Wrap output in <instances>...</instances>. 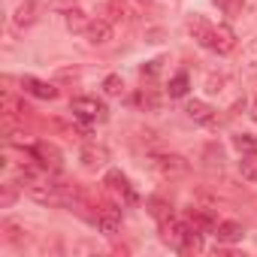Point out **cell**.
<instances>
[{"mask_svg": "<svg viewBox=\"0 0 257 257\" xmlns=\"http://www.w3.org/2000/svg\"><path fill=\"white\" fill-rule=\"evenodd\" d=\"M146 161H149V170L161 179H182L191 170V164L182 155H173V152H158V155H149Z\"/></svg>", "mask_w": 257, "mask_h": 257, "instance_id": "2", "label": "cell"}, {"mask_svg": "<svg viewBox=\"0 0 257 257\" xmlns=\"http://www.w3.org/2000/svg\"><path fill=\"white\" fill-rule=\"evenodd\" d=\"M188 224H191L194 230H200V233H215V227H218V218H215L209 209H200V206H194V209L188 212Z\"/></svg>", "mask_w": 257, "mask_h": 257, "instance_id": "12", "label": "cell"}, {"mask_svg": "<svg viewBox=\"0 0 257 257\" xmlns=\"http://www.w3.org/2000/svg\"><path fill=\"white\" fill-rule=\"evenodd\" d=\"M0 230H4V239H10V242H22L25 236V227H19V224H13V221H4L0 224Z\"/></svg>", "mask_w": 257, "mask_h": 257, "instance_id": "24", "label": "cell"}, {"mask_svg": "<svg viewBox=\"0 0 257 257\" xmlns=\"http://www.w3.org/2000/svg\"><path fill=\"white\" fill-rule=\"evenodd\" d=\"M22 91L31 94V97H40V100H55L58 97V88L43 82V79H34V76H22Z\"/></svg>", "mask_w": 257, "mask_h": 257, "instance_id": "11", "label": "cell"}, {"mask_svg": "<svg viewBox=\"0 0 257 257\" xmlns=\"http://www.w3.org/2000/svg\"><path fill=\"white\" fill-rule=\"evenodd\" d=\"M200 152L209 158V161H203L206 167H218V170L224 167V152H221V146H218V143H209V146H203Z\"/></svg>", "mask_w": 257, "mask_h": 257, "instance_id": "22", "label": "cell"}, {"mask_svg": "<svg viewBox=\"0 0 257 257\" xmlns=\"http://www.w3.org/2000/svg\"><path fill=\"white\" fill-rule=\"evenodd\" d=\"M28 155H31L46 173H61V170H64V155H61V149H58L55 143H49V140L34 143V146L28 149Z\"/></svg>", "mask_w": 257, "mask_h": 257, "instance_id": "4", "label": "cell"}, {"mask_svg": "<svg viewBox=\"0 0 257 257\" xmlns=\"http://www.w3.org/2000/svg\"><path fill=\"white\" fill-rule=\"evenodd\" d=\"M146 209H149L158 221L173 218V206H170V200H164V197H149V200H146Z\"/></svg>", "mask_w": 257, "mask_h": 257, "instance_id": "17", "label": "cell"}, {"mask_svg": "<svg viewBox=\"0 0 257 257\" xmlns=\"http://www.w3.org/2000/svg\"><path fill=\"white\" fill-rule=\"evenodd\" d=\"M254 121H257V103H254Z\"/></svg>", "mask_w": 257, "mask_h": 257, "instance_id": "31", "label": "cell"}, {"mask_svg": "<svg viewBox=\"0 0 257 257\" xmlns=\"http://www.w3.org/2000/svg\"><path fill=\"white\" fill-rule=\"evenodd\" d=\"M70 112H73V118L82 121V124H100V121L109 118L106 103L97 100V97H88V94H85V97H73V100H70Z\"/></svg>", "mask_w": 257, "mask_h": 257, "instance_id": "3", "label": "cell"}, {"mask_svg": "<svg viewBox=\"0 0 257 257\" xmlns=\"http://www.w3.org/2000/svg\"><path fill=\"white\" fill-rule=\"evenodd\" d=\"M131 4H134V10H146V7L152 4V0H131Z\"/></svg>", "mask_w": 257, "mask_h": 257, "instance_id": "30", "label": "cell"}, {"mask_svg": "<svg viewBox=\"0 0 257 257\" xmlns=\"http://www.w3.org/2000/svg\"><path fill=\"white\" fill-rule=\"evenodd\" d=\"M212 4H218L227 16H233V13H236V7H239V0H212Z\"/></svg>", "mask_w": 257, "mask_h": 257, "instance_id": "28", "label": "cell"}, {"mask_svg": "<svg viewBox=\"0 0 257 257\" xmlns=\"http://www.w3.org/2000/svg\"><path fill=\"white\" fill-rule=\"evenodd\" d=\"M94 224H97L100 233L112 236V233L121 227V206L112 203V200H100L97 209H94Z\"/></svg>", "mask_w": 257, "mask_h": 257, "instance_id": "5", "label": "cell"}, {"mask_svg": "<svg viewBox=\"0 0 257 257\" xmlns=\"http://www.w3.org/2000/svg\"><path fill=\"white\" fill-rule=\"evenodd\" d=\"M64 25H67V31H70V34H82V37H85V31H88L91 19H88V13H82V10L76 7V10H70V13L64 16Z\"/></svg>", "mask_w": 257, "mask_h": 257, "instance_id": "14", "label": "cell"}, {"mask_svg": "<svg viewBox=\"0 0 257 257\" xmlns=\"http://www.w3.org/2000/svg\"><path fill=\"white\" fill-rule=\"evenodd\" d=\"M242 73L245 76H257V37H251L242 49Z\"/></svg>", "mask_w": 257, "mask_h": 257, "instance_id": "16", "label": "cell"}, {"mask_svg": "<svg viewBox=\"0 0 257 257\" xmlns=\"http://www.w3.org/2000/svg\"><path fill=\"white\" fill-rule=\"evenodd\" d=\"M85 40L91 46H106L112 40V22L109 19H91V25L85 31Z\"/></svg>", "mask_w": 257, "mask_h": 257, "instance_id": "10", "label": "cell"}, {"mask_svg": "<svg viewBox=\"0 0 257 257\" xmlns=\"http://www.w3.org/2000/svg\"><path fill=\"white\" fill-rule=\"evenodd\" d=\"M103 94H106V97H124V79H121L118 73H109V76L103 79Z\"/></svg>", "mask_w": 257, "mask_h": 257, "instance_id": "20", "label": "cell"}, {"mask_svg": "<svg viewBox=\"0 0 257 257\" xmlns=\"http://www.w3.org/2000/svg\"><path fill=\"white\" fill-rule=\"evenodd\" d=\"M185 112H188V118H191L194 124H203V127H215V124L221 121L218 109L209 106V103H203V100H188Z\"/></svg>", "mask_w": 257, "mask_h": 257, "instance_id": "7", "label": "cell"}, {"mask_svg": "<svg viewBox=\"0 0 257 257\" xmlns=\"http://www.w3.org/2000/svg\"><path fill=\"white\" fill-rule=\"evenodd\" d=\"M103 185H106V191H109L112 197H118L121 203H137V200H140V194L134 191L131 179H127L124 173H118V170H109L106 179H103Z\"/></svg>", "mask_w": 257, "mask_h": 257, "instance_id": "6", "label": "cell"}, {"mask_svg": "<svg viewBox=\"0 0 257 257\" xmlns=\"http://www.w3.org/2000/svg\"><path fill=\"white\" fill-rule=\"evenodd\" d=\"M79 158H82V167H85V170H100V167L109 161V152H106V146H100V143H88V140H85Z\"/></svg>", "mask_w": 257, "mask_h": 257, "instance_id": "9", "label": "cell"}, {"mask_svg": "<svg viewBox=\"0 0 257 257\" xmlns=\"http://www.w3.org/2000/svg\"><path fill=\"white\" fill-rule=\"evenodd\" d=\"M49 10H55V13L67 16L70 10H76V0H49Z\"/></svg>", "mask_w": 257, "mask_h": 257, "instance_id": "27", "label": "cell"}, {"mask_svg": "<svg viewBox=\"0 0 257 257\" xmlns=\"http://www.w3.org/2000/svg\"><path fill=\"white\" fill-rule=\"evenodd\" d=\"M233 149L239 155H257V137L254 134H236L233 137Z\"/></svg>", "mask_w": 257, "mask_h": 257, "instance_id": "19", "label": "cell"}, {"mask_svg": "<svg viewBox=\"0 0 257 257\" xmlns=\"http://www.w3.org/2000/svg\"><path fill=\"white\" fill-rule=\"evenodd\" d=\"M40 13H43V4H40V0H25V4L16 10V16H13V28H16V31L34 28V25L40 22Z\"/></svg>", "mask_w": 257, "mask_h": 257, "instance_id": "8", "label": "cell"}, {"mask_svg": "<svg viewBox=\"0 0 257 257\" xmlns=\"http://www.w3.org/2000/svg\"><path fill=\"white\" fill-rule=\"evenodd\" d=\"M106 19L112 25L127 22V19H131V0H109V4H106Z\"/></svg>", "mask_w": 257, "mask_h": 257, "instance_id": "15", "label": "cell"}, {"mask_svg": "<svg viewBox=\"0 0 257 257\" xmlns=\"http://www.w3.org/2000/svg\"><path fill=\"white\" fill-rule=\"evenodd\" d=\"M16 197H19L16 185H4V197H0V209H10V206L16 203Z\"/></svg>", "mask_w": 257, "mask_h": 257, "instance_id": "26", "label": "cell"}, {"mask_svg": "<svg viewBox=\"0 0 257 257\" xmlns=\"http://www.w3.org/2000/svg\"><path fill=\"white\" fill-rule=\"evenodd\" d=\"M239 173H242V179L257 182V155H242V161H239Z\"/></svg>", "mask_w": 257, "mask_h": 257, "instance_id": "23", "label": "cell"}, {"mask_svg": "<svg viewBox=\"0 0 257 257\" xmlns=\"http://www.w3.org/2000/svg\"><path fill=\"white\" fill-rule=\"evenodd\" d=\"M215 236H218V242H227V245H233V242H242L245 230H242V224H239V221H218V227H215Z\"/></svg>", "mask_w": 257, "mask_h": 257, "instance_id": "13", "label": "cell"}, {"mask_svg": "<svg viewBox=\"0 0 257 257\" xmlns=\"http://www.w3.org/2000/svg\"><path fill=\"white\" fill-rule=\"evenodd\" d=\"M188 31H191V37H194L203 49H209V52H215V55H230V52L236 49V34H233L230 25H212V22H206L203 16H194V19L188 22Z\"/></svg>", "mask_w": 257, "mask_h": 257, "instance_id": "1", "label": "cell"}, {"mask_svg": "<svg viewBox=\"0 0 257 257\" xmlns=\"http://www.w3.org/2000/svg\"><path fill=\"white\" fill-rule=\"evenodd\" d=\"M158 70H161V61H149V67H143L140 73H143V76H155Z\"/></svg>", "mask_w": 257, "mask_h": 257, "instance_id": "29", "label": "cell"}, {"mask_svg": "<svg viewBox=\"0 0 257 257\" xmlns=\"http://www.w3.org/2000/svg\"><path fill=\"white\" fill-rule=\"evenodd\" d=\"M4 109H7V115H10V118H22V121H25V118H28V112H31V109H28L19 97H13V94H4Z\"/></svg>", "mask_w": 257, "mask_h": 257, "instance_id": "18", "label": "cell"}, {"mask_svg": "<svg viewBox=\"0 0 257 257\" xmlns=\"http://www.w3.org/2000/svg\"><path fill=\"white\" fill-rule=\"evenodd\" d=\"M188 85H191V82H188V73H176V76L170 79V85H167V94H170V97H185V94H188Z\"/></svg>", "mask_w": 257, "mask_h": 257, "instance_id": "21", "label": "cell"}, {"mask_svg": "<svg viewBox=\"0 0 257 257\" xmlns=\"http://www.w3.org/2000/svg\"><path fill=\"white\" fill-rule=\"evenodd\" d=\"M137 103H140V106H146V109H155V106H158V97H155V91H152V88H143V91L137 94Z\"/></svg>", "mask_w": 257, "mask_h": 257, "instance_id": "25", "label": "cell"}]
</instances>
